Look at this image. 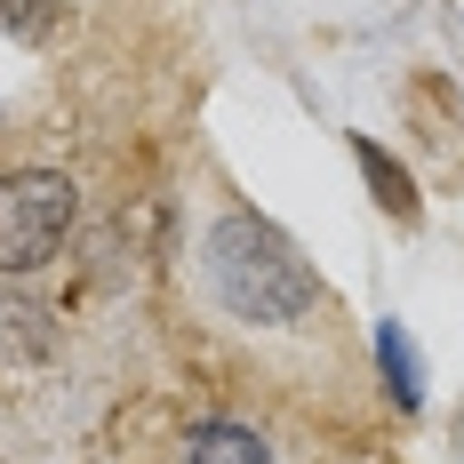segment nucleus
Returning a JSON list of instances; mask_svg holds the SVG:
<instances>
[{
  "mask_svg": "<svg viewBox=\"0 0 464 464\" xmlns=\"http://www.w3.org/2000/svg\"><path fill=\"white\" fill-rule=\"evenodd\" d=\"M208 273H217V296H225L240 321H296V313L321 304V280L304 273V256L265 217H248V208H232L225 225H217Z\"/></svg>",
  "mask_w": 464,
  "mask_h": 464,
  "instance_id": "obj_1",
  "label": "nucleus"
},
{
  "mask_svg": "<svg viewBox=\"0 0 464 464\" xmlns=\"http://www.w3.org/2000/svg\"><path fill=\"white\" fill-rule=\"evenodd\" d=\"M72 232V185L56 169H16L0 177V273H33Z\"/></svg>",
  "mask_w": 464,
  "mask_h": 464,
  "instance_id": "obj_2",
  "label": "nucleus"
},
{
  "mask_svg": "<svg viewBox=\"0 0 464 464\" xmlns=\"http://www.w3.org/2000/svg\"><path fill=\"white\" fill-rule=\"evenodd\" d=\"M353 160H361L369 192L384 200V208H392V217H401V225H409V217H417V185H409V169H401V160H392V152H384L376 137H353Z\"/></svg>",
  "mask_w": 464,
  "mask_h": 464,
  "instance_id": "obj_3",
  "label": "nucleus"
},
{
  "mask_svg": "<svg viewBox=\"0 0 464 464\" xmlns=\"http://www.w3.org/2000/svg\"><path fill=\"white\" fill-rule=\"evenodd\" d=\"M185 464H273V449H265L248 424H192Z\"/></svg>",
  "mask_w": 464,
  "mask_h": 464,
  "instance_id": "obj_4",
  "label": "nucleus"
},
{
  "mask_svg": "<svg viewBox=\"0 0 464 464\" xmlns=\"http://www.w3.org/2000/svg\"><path fill=\"white\" fill-rule=\"evenodd\" d=\"M376 361H384V376H392V401L417 409V353H409V336H401L392 321L376 328Z\"/></svg>",
  "mask_w": 464,
  "mask_h": 464,
  "instance_id": "obj_5",
  "label": "nucleus"
},
{
  "mask_svg": "<svg viewBox=\"0 0 464 464\" xmlns=\"http://www.w3.org/2000/svg\"><path fill=\"white\" fill-rule=\"evenodd\" d=\"M0 24H8V33H41V24H48V0H0Z\"/></svg>",
  "mask_w": 464,
  "mask_h": 464,
  "instance_id": "obj_6",
  "label": "nucleus"
}]
</instances>
